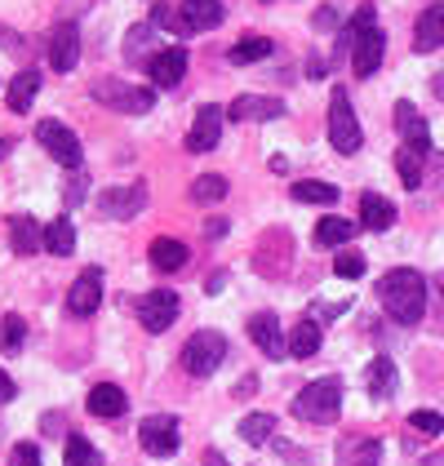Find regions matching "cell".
<instances>
[{"label": "cell", "instance_id": "obj_1", "mask_svg": "<svg viewBox=\"0 0 444 466\" xmlns=\"http://www.w3.org/2000/svg\"><path fill=\"white\" fill-rule=\"evenodd\" d=\"M378 298H382L387 316H391L396 324H418L422 320V311H427V280H422L413 267H396V271L382 276Z\"/></svg>", "mask_w": 444, "mask_h": 466}, {"label": "cell", "instance_id": "obj_2", "mask_svg": "<svg viewBox=\"0 0 444 466\" xmlns=\"http://www.w3.org/2000/svg\"><path fill=\"white\" fill-rule=\"evenodd\" d=\"M351 45V72L360 76V80H369L378 67H382V54H387V36H382V27H378V14H373V5H360L356 9V18H351V27H347V36H342V49Z\"/></svg>", "mask_w": 444, "mask_h": 466}, {"label": "cell", "instance_id": "obj_3", "mask_svg": "<svg viewBox=\"0 0 444 466\" xmlns=\"http://www.w3.org/2000/svg\"><path fill=\"white\" fill-rule=\"evenodd\" d=\"M342 413V382L338 378H320L311 387H302L294 400V418L311 422V427H329Z\"/></svg>", "mask_w": 444, "mask_h": 466}, {"label": "cell", "instance_id": "obj_4", "mask_svg": "<svg viewBox=\"0 0 444 466\" xmlns=\"http://www.w3.org/2000/svg\"><path fill=\"white\" fill-rule=\"evenodd\" d=\"M89 94H94V103L120 111V116H147V111L156 107V89H147V85H129V80H116V76L94 80Z\"/></svg>", "mask_w": 444, "mask_h": 466}, {"label": "cell", "instance_id": "obj_5", "mask_svg": "<svg viewBox=\"0 0 444 466\" xmlns=\"http://www.w3.org/2000/svg\"><path fill=\"white\" fill-rule=\"evenodd\" d=\"M329 143L338 156H356L365 134H360V120H356V107L347 98V89H333L329 98Z\"/></svg>", "mask_w": 444, "mask_h": 466}, {"label": "cell", "instance_id": "obj_6", "mask_svg": "<svg viewBox=\"0 0 444 466\" xmlns=\"http://www.w3.org/2000/svg\"><path fill=\"white\" fill-rule=\"evenodd\" d=\"M222 356H227V338L214 333V329H200V333H191V338H187L183 369L191 373V378H209V373L222 364Z\"/></svg>", "mask_w": 444, "mask_h": 466}, {"label": "cell", "instance_id": "obj_7", "mask_svg": "<svg viewBox=\"0 0 444 466\" xmlns=\"http://www.w3.org/2000/svg\"><path fill=\"white\" fill-rule=\"evenodd\" d=\"M36 143L72 174V169H80L85 165V147H80V138H76V129H67L63 120H40L36 125Z\"/></svg>", "mask_w": 444, "mask_h": 466}, {"label": "cell", "instance_id": "obj_8", "mask_svg": "<svg viewBox=\"0 0 444 466\" xmlns=\"http://www.w3.org/2000/svg\"><path fill=\"white\" fill-rule=\"evenodd\" d=\"M174 320H178V293L174 289H151L138 298V324L147 333H165Z\"/></svg>", "mask_w": 444, "mask_h": 466}, {"label": "cell", "instance_id": "obj_9", "mask_svg": "<svg viewBox=\"0 0 444 466\" xmlns=\"http://www.w3.org/2000/svg\"><path fill=\"white\" fill-rule=\"evenodd\" d=\"M147 205V182H134V187H107L98 191V214L116 218V222H129L134 214H143Z\"/></svg>", "mask_w": 444, "mask_h": 466}, {"label": "cell", "instance_id": "obj_10", "mask_svg": "<svg viewBox=\"0 0 444 466\" xmlns=\"http://www.w3.org/2000/svg\"><path fill=\"white\" fill-rule=\"evenodd\" d=\"M138 440H143V449H147L151 458H174L178 453V418L151 413V418H143V427H138Z\"/></svg>", "mask_w": 444, "mask_h": 466}, {"label": "cell", "instance_id": "obj_11", "mask_svg": "<svg viewBox=\"0 0 444 466\" xmlns=\"http://www.w3.org/2000/svg\"><path fill=\"white\" fill-rule=\"evenodd\" d=\"M289 258H294V240H289V231H267L262 236L258 253H254V267H258L267 280H280L285 271H289Z\"/></svg>", "mask_w": 444, "mask_h": 466}, {"label": "cell", "instance_id": "obj_12", "mask_svg": "<svg viewBox=\"0 0 444 466\" xmlns=\"http://www.w3.org/2000/svg\"><path fill=\"white\" fill-rule=\"evenodd\" d=\"M98 302H103V271H98V267H85V271L76 276V285L67 289V311L85 320V316L98 311Z\"/></svg>", "mask_w": 444, "mask_h": 466}, {"label": "cell", "instance_id": "obj_13", "mask_svg": "<svg viewBox=\"0 0 444 466\" xmlns=\"http://www.w3.org/2000/svg\"><path fill=\"white\" fill-rule=\"evenodd\" d=\"M222 120H227V111L214 107V103H205L200 116H196V125H191V134H187V151L191 156H205V151H214L222 138Z\"/></svg>", "mask_w": 444, "mask_h": 466}, {"label": "cell", "instance_id": "obj_14", "mask_svg": "<svg viewBox=\"0 0 444 466\" xmlns=\"http://www.w3.org/2000/svg\"><path fill=\"white\" fill-rule=\"evenodd\" d=\"M396 134H400V143L413 147L418 156H427V151H431V129H427L422 111L413 107L409 98H400V103H396Z\"/></svg>", "mask_w": 444, "mask_h": 466}, {"label": "cell", "instance_id": "obj_15", "mask_svg": "<svg viewBox=\"0 0 444 466\" xmlns=\"http://www.w3.org/2000/svg\"><path fill=\"white\" fill-rule=\"evenodd\" d=\"M76 63H80V27L76 23H58L54 36H49V67L67 76L76 72Z\"/></svg>", "mask_w": 444, "mask_h": 466}, {"label": "cell", "instance_id": "obj_16", "mask_svg": "<svg viewBox=\"0 0 444 466\" xmlns=\"http://www.w3.org/2000/svg\"><path fill=\"white\" fill-rule=\"evenodd\" d=\"M276 116H285V103L262 98V94H240L227 107V120H236V125H258V120H276Z\"/></svg>", "mask_w": 444, "mask_h": 466}, {"label": "cell", "instance_id": "obj_17", "mask_svg": "<svg viewBox=\"0 0 444 466\" xmlns=\"http://www.w3.org/2000/svg\"><path fill=\"white\" fill-rule=\"evenodd\" d=\"M249 338H254V347H258L267 360L289 356V338L280 333V320H276L271 311H258V316H249Z\"/></svg>", "mask_w": 444, "mask_h": 466}, {"label": "cell", "instance_id": "obj_18", "mask_svg": "<svg viewBox=\"0 0 444 466\" xmlns=\"http://www.w3.org/2000/svg\"><path fill=\"white\" fill-rule=\"evenodd\" d=\"M147 76L156 89H174V85H183L187 76V49L183 45H169V49H160L156 58L147 63Z\"/></svg>", "mask_w": 444, "mask_h": 466}, {"label": "cell", "instance_id": "obj_19", "mask_svg": "<svg viewBox=\"0 0 444 466\" xmlns=\"http://www.w3.org/2000/svg\"><path fill=\"white\" fill-rule=\"evenodd\" d=\"M178 14H183L187 36H196V32H214L222 18H227L222 0H183V5H178Z\"/></svg>", "mask_w": 444, "mask_h": 466}, {"label": "cell", "instance_id": "obj_20", "mask_svg": "<svg viewBox=\"0 0 444 466\" xmlns=\"http://www.w3.org/2000/svg\"><path fill=\"white\" fill-rule=\"evenodd\" d=\"M444 45V5H427L418 14V27H413V49L418 54H431Z\"/></svg>", "mask_w": 444, "mask_h": 466}, {"label": "cell", "instance_id": "obj_21", "mask_svg": "<svg viewBox=\"0 0 444 466\" xmlns=\"http://www.w3.org/2000/svg\"><path fill=\"white\" fill-rule=\"evenodd\" d=\"M85 404H89V413H94V418L116 422V418H125V404H129V400H125V391H120L116 382H98V387L89 391V400H85Z\"/></svg>", "mask_w": 444, "mask_h": 466}, {"label": "cell", "instance_id": "obj_22", "mask_svg": "<svg viewBox=\"0 0 444 466\" xmlns=\"http://www.w3.org/2000/svg\"><path fill=\"white\" fill-rule=\"evenodd\" d=\"M9 245H14V253H36L45 249V227H40L36 218H27V214H14L9 218Z\"/></svg>", "mask_w": 444, "mask_h": 466}, {"label": "cell", "instance_id": "obj_23", "mask_svg": "<svg viewBox=\"0 0 444 466\" xmlns=\"http://www.w3.org/2000/svg\"><path fill=\"white\" fill-rule=\"evenodd\" d=\"M351 240H356V222H347L338 214H325L316 222V245L320 249H347Z\"/></svg>", "mask_w": 444, "mask_h": 466}, {"label": "cell", "instance_id": "obj_24", "mask_svg": "<svg viewBox=\"0 0 444 466\" xmlns=\"http://www.w3.org/2000/svg\"><path fill=\"white\" fill-rule=\"evenodd\" d=\"M391 222H396V205H391L387 196H378V191H365V196H360V227L387 231Z\"/></svg>", "mask_w": 444, "mask_h": 466}, {"label": "cell", "instance_id": "obj_25", "mask_svg": "<svg viewBox=\"0 0 444 466\" xmlns=\"http://www.w3.org/2000/svg\"><path fill=\"white\" fill-rule=\"evenodd\" d=\"M147 258H151V267H156L160 276H169V271H178V267L187 262V245L183 240H174V236H156Z\"/></svg>", "mask_w": 444, "mask_h": 466}, {"label": "cell", "instance_id": "obj_26", "mask_svg": "<svg viewBox=\"0 0 444 466\" xmlns=\"http://www.w3.org/2000/svg\"><path fill=\"white\" fill-rule=\"evenodd\" d=\"M36 94H40V72L36 67H27V72H18L14 80H9V98H5V103H9V111L23 116V111L36 103Z\"/></svg>", "mask_w": 444, "mask_h": 466}, {"label": "cell", "instance_id": "obj_27", "mask_svg": "<svg viewBox=\"0 0 444 466\" xmlns=\"http://www.w3.org/2000/svg\"><path fill=\"white\" fill-rule=\"evenodd\" d=\"M365 382H369L373 400H391V395H396V364L387 356H378L369 369H365Z\"/></svg>", "mask_w": 444, "mask_h": 466}, {"label": "cell", "instance_id": "obj_28", "mask_svg": "<svg viewBox=\"0 0 444 466\" xmlns=\"http://www.w3.org/2000/svg\"><path fill=\"white\" fill-rule=\"evenodd\" d=\"M156 54H160V49H156V27H151V23L134 27V32L125 36V58H129V63H143V67H147Z\"/></svg>", "mask_w": 444, "mask_h": 466}, {"label": "cell", "instance_id": "obj_29", "mask_svg": "<svg viewBox=\"0 0 444 466\" xmlns=\"http://www.w3.org/2000/svg\"><path fill=\"white\" fill-rule=\"evenodd\" d=\"M320 324L316 320H298L294 324V333H289V356L294 360H311L316 351H320Z\"/></svg>", "mask_w": 444, "mask_h": 466}, {"label": "cell", "instance_id": "obj_30", "mask_svg": "<svg viewBox=\"0 0 444 466\" xmlns=\"http://www.w3.org/2000/svg\"><path fill=\"white\" fill-rule=\"evenodd\" d=\"M338 453H342V466H378V462H382V444H378V440H369V435L347 440Z\"/></svg>", "mask_w": 444, "mask_h": 466}, {"label": "cell", "instance_id": "obj_31", "mask_svg": "<svg viewBox=\"0 0 444 466\" xmlns=\"http://www.w3.org/2000/svg\"><path fill=\"white\" fill-rule=\"evenodd\" d=\"M271 40L267 36H245V40H236L231 49H227V58L236 63V67H249V63H262V58H271Z\"/></svg>", "mask_w": 444, "mask_h": 466}, {"label": "cell", "instance_id": "obj_32", "mask_svg": "<svg viewBox=\"0 0 444 466\" xmlns=\"http://www.w3.org/2000/svg\"><path fill=\"white\" fill-rule=\"evenodd\" d=\"M45 249L54 253V258H67L76 249V227L72 218H54L49 227H45Z\"/></svg>", "mask_w": 444, "mask_h": 466}, {"label": "cell", "instance_id": "obj_33", "mask_svg": "<svg viewBox=\"0 0 444 466\" xmlns=\"http://www.w3.org/2000/svg\"><path fill=\"white\" fill-rule=\"evenodd\" d=\"M422 160H427V156H418L413 147H400V151H396V174H400V182H405L409 191H418L422 178H427V174H422V169H427Z\"/></svg>", "mask_w": 444, "mask_h": 466}, {"label": "cell", "instance_id": "obj_34", "mask_svg": "<svg viewBox=\"0 0 444 466\" xmlns=\"http://www.w3.org/2000/svg\"><path fill=\"white\" fill-rule=\"evenodd\" d=\"M289 196H294L298 205H333V200H338V187L307 178V182H294V187H289Z\"/></svg>", "mask_w": 444, "mask_h": 466}, {"label": "cell", "instance_id": "obj_35", "mask_svg": "<svg viewBox=\"0 0 444 466\" xmlns=\"http://www.w3.org/2000/svg\"><path fill=\"white\" fill-rule=\"evenodd\" d=\"M276 435V418L271 413H249V418H240V440L245 444H267Z\"/></svg>", "mask_w": 444, "mask_h": 466}, {"label": "cell", "instance_id": "obj_36", "mask_svg": "<svg viewBox=\"0 0 444 466\" xmlns=\"http://www.w3.org/2000/svg\"><path fill=\"white\" fill-rule=\"evenodd\" d=\"M191 205H218L222 196H227V178H218V174H205V178L191 182Z\"/></svg>", "mask_w": 444, "mask_h": 466}, {"label": "cell", "instance_id": "obj_37", "mask_svg": "<svg viewBox=\"0 0 444 466\" xmlns=\"http://www.w3.org/2000/svg\"><path fill=\"white\" fill-rule=\"evenodd\" d=\"M365 267H369V262H365V253L351 249V245H347V249H338V258H333V276H342V280H360V276H365Z\"/></svg>", "mask_w": 444, "mask_h": 466}, {"label": "cell", "instance_id": "obj_38", "mask_svg": "<svg viewBox=\"0 0 444 466\" xmlns=\"http://www.w3.org/2000/svg\"><path fill=\"white\" fill-rule=\"evenodd\" d=\"M63 466H103V458L94 453V444L85 435H72L67 440V453H63Z\"/></svg>", "mask_w": 444, "mask_h": 466}, {"label": "cell", "instance_id": "obj_39", "mask_svg": "<svg viewBox=\"0 0 444 466\" xmlns=\"http://www.w3.org/2000/svg\"><path fill=\"white\" fill-rule=\"evenodd\" d=\"M0 333H5L0 347H5L9 356H18V351H23V338H27V320H23V316H5V320H0Z\"/></svg>", "mask_w": 444, "mask_h": 466}, {"label": "cell", "instance_id": "obj_40", "mask_svg": "<svg viewBox=\"0 0 444 466\" xmlns=\"http://www.w3.org/2000/svg\"><path fill=\"white\" fill-rule=\"evenodd\" d=\"M151 27H156V32H178V36H187L178 5H151Z\"/></svg>", "mask_w": 444, "mask_h": 466}, {"label": "cell", "instance_id": "obj_41", "mask_svg": "<svg viewBox=\"0 0 444 466\" xmlns=\"http://www.w3.org/2000/svg\"><path fill=\"white\" fill-rule=\"evenodd\" d=\"M409 427L422 431V435H440L444 431V418L436 409H418V413H409Z\"/></svg>", "mask_w": 444, "mask_h": 466}, {"label": "cell", "instance_id": "obj_42", "mask_svg": "<svg viewBox=\"0 0 444 466\" xmlns=\"http://www.w3.org/2000/svg\"><path fill=\"white\" fill-rule=\"evenodd\" d=\"M9 466H40V449H36V444H14Z\"/></svg>", "mask_w": 444, "mask_h": 466}, {"label": "cell", "instance_id": "obj_43", "mask_svg": "<svg viewBox=\"0 0 444 466\" xmlns=\"http://www.w3.org/2000/svg\"><path fill=\"white\" fill-rule=\"evenodd\" d=\"M80 196H85V174H80V169H72V187H67V200H72V205H80Z\"/></svg>", "mask_w": 444, "mask_h": 466}, {"label": "cell", "instance_id": "obj_44", "mask_svg": "<svg viewBox=\"0 0 444 466\" xmlns=\"http://www.w3.org/2000/svg\"><path fill=\"white\" fill-rule=\"evenodd\" d=\"M14 391H18V387H14V378L0 369V404H9V400H14Z\"/></svg>", "mask_w": 444, "mask_h": 466}, {"label": "cell", "instance_id": "obj_45", "mask_svg": "<svg viewBox=\"0 0 444 466\" xmlns=\"http://www.w3.org/2000/svg\"><path fill=\"white\" fill-rule=\"evenodd\" d=\"M333 23H338V14H333L329 5H325V9H316V27H320V32H329Z\"/></svg>", "mask_w": 444, "mask_h": 466}, {"label": "cell", "instance_id": "obj_46", "mask_svg": "<svg viewBox=\"0 0 444 466\" xmlns=\"http://www.w3.org/2000/svg\"><path fill=\"white\" fill-rule=\"evenodd\" d=\"M205 236H209V240L227 236V218H209V222H205Z\"/></svg>", "mask_w": 444, "mask_h": 466}, {"label": "cell", "instance_id": "obj_47", "mask_svg": "<svg viewBox=\"0 0 444 466\" xmlns=\"http://www.w3.org/2000/svg\"><path fill=\"white\" fill-rule=\"evenodd\" d=\"M254 391H258V378H245V382L236 387V400H240V395H254Z\"/></svg>", "mask_w": 444, "mask_h": 466}, {"label": "cell", "instance_id": "obj_48", "mask_svg": "<svg viewBox=\"0 0 444 466\" xmlns=\"http://www.w3.org/2000/svg\"><path fill=\"white\" fill-rule=\"evenodd\" d=\"M431 85H436V94H444V76H436V80H431Z\"/></svg>", "mask_w": 444, "mask_h": 466}, {"label": "cell", "instance_id": "obj_49", "mask_svg": "<svg viewBox=\"0 0 444 466\" xmlns=\"http://www.w3.org/2000/svg\"><path fill=\"white\" fill-rule=\"evenodd\" d=\"M0 156H9V143H5V138H0Z\"/></svg>", "mask_w": 444, "mask_h": 466}, {"label": "cell", "instance_id": "obj_50", "mask_svg": "<svg viewBox=\"0 0 444 466\" xmlns=\"http://www.w3.org/2000/svg\"><path fill=\"white\" fill-rule=\"evenodd\" d=\"M440 169H444V156H440Z\"/></svg>", "mask_w": 444, "mask_h": 466}]
</instances>
